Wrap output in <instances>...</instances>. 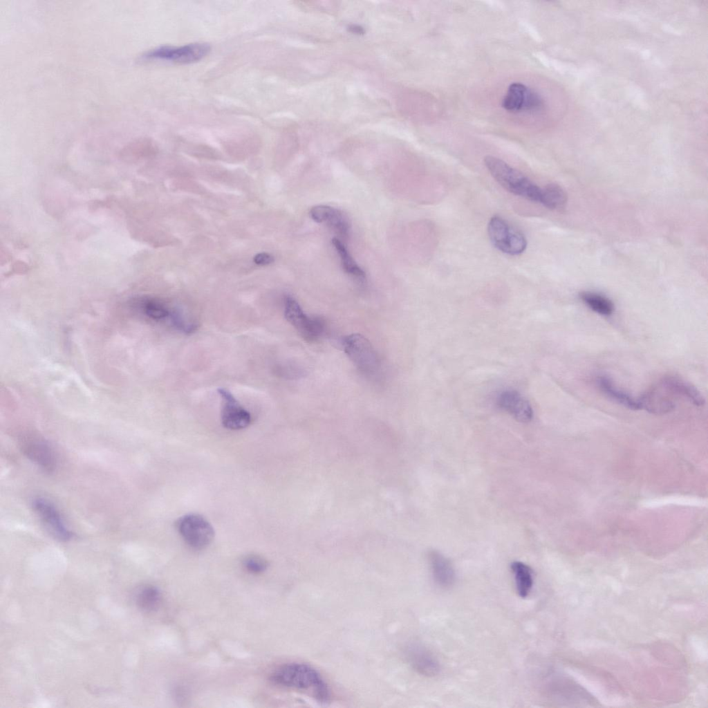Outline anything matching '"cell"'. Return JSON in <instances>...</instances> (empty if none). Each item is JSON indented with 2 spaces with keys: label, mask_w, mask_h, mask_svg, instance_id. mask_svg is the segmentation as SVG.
<instances>
[{
  "label": "cell",
  "mask_w": 708,
  "mask_h": 708,
  "mask_svg": "<svg viewBox=\"0 0 708 708\" xmlns=\"http://www.w3.org/2000/svg\"><path fill=\"white\" fill-rule=\"evenodd\" d=\"M275 684L307 693L320 703L330 701L331 691L321 673L304 662H292L277 667L270 675Z\"/></svg>",
  "instance_id": "6da1fadb"
},
{
  "label": "cell",
  "mask_w": 708,
  "mask_h": 708,
  "mask_svg": "<svg viewBox=\"0 0 708 708\" xmlns=\"http://www.w3.org/2000/svg\"><path fill=\"white\" fill-rule=\"evenodd\" d=\"M484 163L492 177L510 193L534 202H539L541 188L503 160L487 156Z\"/></svg>",
  "instance_id": "7a4b0ae2"
},
{
  "label": "cell",
  "mask_w": 708,
  "mask_h": 708,
  "mask_svg": "<svg viewBox=\"0 0 708 708\" xmlns=\"http://www.w3.org/2000/svg\"><path fill=\"white\" fill-rule=\"evenodd\" d=\"M344 351L358 371L369 379H376L381 371L380 357L371 342L363 335L353 333L342 341Z\"/></svg>",
  "instance_id": "3957f363"
},
{
  "label": "cell",
  "mask_w": 708,
  "mask_h": 708,
  "mask_svg": "<svg viewBox=\"0 0 708 708\" xmlns=\"http://www.w3.org/2000/svg\"><path fill=\"white\" fill-rule=\"evenodd\" d=\"M487 232L493 245L504 253L516 255L523 252L526 248L527 241L524 236L500 216H494L490 218Z\"/></svg>",
  "instance_id": "277c9868"
},
{
  "label": "cell",
  "mask_w": 708,
  "mask_h": 708,
  "mask_svg": "<svg viewBox=\"0 0 708 708\" xmlns=\"http://www.w3.org/2000/svg\"><path fill=\"white\" fill-rule=\"evenodd\" d=\"M176 526L186 544L194 550L205 548L212 543L214 537L212 525L198 514H189L181 516Z\"/></svg>",
  "instance_id": "5b68a950"
},
{
  "label": "cell",
  "mask_w": 708,
  "mask_h": 708,
  "mask_svg": "<svg viewBox=\"0 0 708 708\" xmlns=\"http://www.w3.org/2000/svg\"><path fill=\"white\" fill-rule=\"evenodd\" d=\"M284 315L287 321L308 342L317 340L324 333V320L320 317L307 315L298 302L290 295L284 298Z\"/></svg>",
  "instance_id": "8992f818"
},
{
  "label": "cell",
  "mask_w": 708,
  "mask_h": 708,
  "mask_svg": "<svg viewBox=\"0 0 708 708\" xmlns=\"http://www.w3.org/2000/svg\"><path fill=\"white\" fill-rule=\"evenodd\" d=\"M542 97L521 82L511 83L501 100L502 108L512 113L533 112L543 106Z\"/></svg>",
  "instance_id": "52a82bcc"
},
{
  "label": "cell",
  "mask_w": 708,
  "mask_h": 708,
  "mask_svg": "<svg viewBox=\"0 0 708 708\" xmlns=\"http://www.w3.org/2000/svg\"><path fill=\"white\" fill-rule=\"evenodd\" d=\"M211 50L205 43H193L179 47L161 46L147 53L146 59H161L180 64H188L200 61Z\"/></svg>",
  "instance_id": "ba28073f"
},
{
  "label": "cell",
  "mask_w": 708,
  "mask_h": 708,
  "mask_svg": "<svg viewBox=\"0 0 708 708\" xmlns=\"http://www.w3.org/2000/svg\"><path fill=\"white\" fill-rule=\"evenodd\" d=\"M32 507L44 526L57 539L66 541L73 537V533L66 525L60 513L48 501L37 498L32 501Z\"/></svg>",
  "instance_id": "9c48e42d"
},
{
  "label": "cell",
  "mask_w": 708,
  "mask_h": 708,
  "mask_svg": "<svg viewBox=\"0 0 708 708\" xmlns=\"http://www.w3.org/2000/svg\"><path fill=\"white\" fill-rule=\"evenodd\" d=\"M217 391L223 403L221 410L223 425L232 430H239L247 427L251 422L250 413L242 407L227 390L220 388Z\"/></svg>",
  "instance_id": "30bf717a"
},
{
  "label": "cell",
  "mask_w": 708,
  "mask_h": 708,
  "mask_svg": "<svg viewBox=\"0 0 708 708\" xmlns=\"http://www.w3.org/2000/svg\"><path fill=\"white\" fill-rule=\"evenodd\" d=\"M403 653L406 661L418 673L427 677L438 674L440 667L438 659L424 646L409 644L405 646Z\"/></svg>",
  "instance_id": "8fae6325"
},
{
  "label": "cell",
  "mask_w": 708,
  "mask_h": 708,
  "mask_svg": "<svg viewBox=\"0 0 708 708\" xmlns=\"http://www.w3.org/2000/svg\"><path fill=\"white\" fill-rule=\"evenodd\" d=\"M21 442V451L29 460L46 472L54 470L55 458L51 447L45 440L30 436L22 438Z\"/></svg>",
  "instance_id": "7c38bea8"
},
{
  "label": "cell",
  "mask_w": 708,
  "mask_h": 708,
  "mask_svg": "<svg viewBox=\"0 0 708 708\" xmlns=\"http://www.w3.org/2000/svg\"><path fill=\"white\" fill-rule=\"evenodd\" d=\"M496 404L519 422H528L532 418L533 411L530 402L516 391H502L496 398Z\"/></svg>",
  "instance_id": "4fadbf2b"
},
{
  "label": "cell",
  "mask_w": 708,
  "mask_h": 708,
  "mask_svg": "<svg viewBox=\"0 0 708 708\" xmlns=\"http://www.w3.org/2000/svg\"><path fill=\"white\" fill-rule=\"evenodd\" d=\"M429 562L433 579L441 588L451 586L455 581V571L450 561L438 551L429 553Z\"/></svg>",
  "instance_id": "5bb4252c"
},
{
  "label": "cell",
  "mask_w": 708,
  "mask_h": 708,
  "mask_svg": "<svg viewBox=\"0 0 708 708\" xmlns=\"http://www.w3.org/2000/svg\"><path fill=\"white\" fill-rule=\"evenodd\" d=\"M661 383L666 390L684 397L696 406H702L705 402L701 392L692 384L681 378L667 376L662 379Z\"/></svg>",
  "instance_id": "9a60e30c"
},
{
  "label": "cell",
  "mask_w": 708,
  "mask_h": 708,
  "mask_svg": "<svg viewBox=\"0 0 708 708\" xmlns=\"http://www.w3.org/2000/svg\"><path fill=\"white\" fill-rule=\"evenodd\" d=\"M640 409L649 413L661 415L667 413L675 408L674 402L667 395L656 389L643 393L637 399Z\"/></svg>",
  "instance_id": "2e32d148"
},
{
  "label": "cell",
  "mask_w": 708,
  "mask_h": 708,
  "mask_svg": "<svg viewBox=\"0 0 708 708\" xmlns=\"http://www.w3.org/2000/svg\"><path fill=\"white\" fill-rule=\"evenodd\" d=\"M599 389L608 398L623 405L624 407L633 410L640 409L637 399H634L629 394L619 389L613 383V381L606 376H600L597 380Z\"/></svg>",
  "instance_id": "e0dca14e"
},
{
  "label": "cell",
  "mask_w": 708,
  "mask_h": 708,
  "mask_svg": "<svg viewBox=\"0 0 708 708\" xmlns=\"http://www.w3.org/2000/svg\"><path fill=\"white\" fill-rule=\"evenodd\" d=\"M138 607L147 613L156 611L162 602V593L155 586L146 584L140 587L135 593Z\"/></svg>",
  "instance_id": "ac0fdd59"
},
{
  "label": "cell",
  "mask_w": 708,
  "mask_h": 708,
  "mask_svg": "<svg viewBox=\"0 0 708 708\" xmlns=\"http://www.w3.org/2000/svg\"><path fill=\"white\" fill-rule=\"evenodd\" d=\"M511 570L514 575L516 592L521 597H526L530 593L534 583L532 569L523 562L514 561L511 564Z\"/></svg>",
  "instance_id": "d6986e66"
},
{
  "label": "cell",
  "mask_w": 708,
  "mask_h": 708,
  "mask_svg": "<svg viewBox=\"0 0 708 708\" xmlns=\"http://www.w3.org/2000/svg\"><path fill=\"white\" fill-rule=\"evenodd\" d=\"M137 310L153 321H162L170 317L171 311L162 301L152 298H142L135 302Z\"/></svg>",
  "instance_id": "ffe728a7"
},
{
  "label": "cell",
  "mask_w": 708,
  "mask_h": 708,
  "mask_svg": "<svg viewBox=\"0 0 708 708\" xmlns=\"http://www.w3.org/2000/svg\"><path fill=\"white\" fill-rule=\"evenodd\" d=\"M567 202V195L559 185L552 183L541 188L539 202L550 209H560Z\"/></svg>",
  "instance_id": "44dd1931"
},
{
  "label": "cell",
  "mask_w": 708,
  "mask_h": 708,
  "mask_svg": "<svg viewBox=\"0 0 708 708\" xmlns=\"http://www.w3.org/2000/svg\"><path fill=\"white\" fill-rule=\"evenodd\" d=\"M579 297L589 308L600 315L609 316L615 310L613 301L601 294L586 291L580 293Z\"/></svg>",
  "instance_id": "7402d4cb"
},
{
  "label": "cell",
  "mask_w": 708,
  "mask_h": 708,
  "mask_svg": "<svg viewBox=\"0 0 708 708\" xmlns=\"http://www.w3.org/2000/svg\"><path fill=\"white\" fill-rule=\"evenodd\" d=\"M332 243L339 256L344 271L357 279L364 281L366 278L364 271L355 262L341 241L335 237Z\"/></svg>",
  "instance_id": "603a6c76"
},
{
  "label": "cell",
  "mask_w": 708,
  "mask_h": 708,
  "mask_svg": "<svg viewBox=\"0 0 708 708\" xmlns=\"http://www.w3.org/2000/svg\"><path fill=\"white\" fill-rule=\"evenodd\" d=\"M244 568L252 574H261L266 570L268 562L263 557L257 555H249L243 560Z\"/></svg>",
  "instance_id": "cb8c5ba5"
},
{
  "label": "cell",
  "mask_w": 708,
  "mask_h": 708,
  "mask_svg": "<svg viewBox=\"0 0 708 708\" xmlns=\"http://www.w3.org/2000/svg\"><path fill=\"white\" fill-rule=\"evenodd\" d=\"M335 208L328 205H319L313 207L309 212L311 218L318 223H326Z\"/></svg>",
  "instance_id": "d4e9b609"
},
{
  "label": "cell",
  "mask_w": 708,
  "mask_h": 708,
  "mask_svg": "<svg viewBox=\"0 0 708 708\" xmlns=\"http://www.w3.org/2000/svg\"><path fill=\"white\" fill-rule=\"evenodd\" d=\"M274 261V258L268 253L261 252L254 257V262L259 266H267Z\"/></svg>",
  "instance_id": "484cf974"
}]
</instances>
